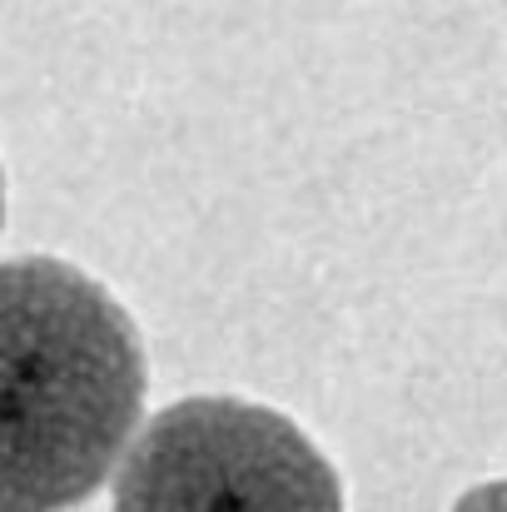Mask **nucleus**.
<instances>
[{"label": "nucleus", "instance_id": "obj_1", "mask_svg": "<svg viewBox=\"0 0 507 512\" xmlns=\"http://www.w3.org/2000/svg\"><path fill=\"white\" fill-rule=\"evenodd\" d=\"M145 408L135 319L65 259L0 264V512L85 503Z\"/></svg>", "mask_w": 507, "mask_h": 512}, {"label": "nucleus", "instance_id": "obj_2", "mask_svg": "<svg viewBox=\"0 0 507 512\" xmlns=\"http://www.w3.org/2000/svg\"><path fill=\"white\" fill-rule=\"evenodd\" d=\"M115 512H343L334 463L244 398L160 408L115 473Z\"/></svg>", "mask_w": 507, "mask_h": 512}, {"label": "nucleus", "instance_id": "obj_3", "mask_svg": "<svg viewBox=\"0 0 507 512\" xmlns=\"http://www.w3.org/2000/svg\"><path fill=\"white\" fill-rule=\"evenodd\" d=\"M453 512H507V478L503 483H483V488L463 493Z\"/></svg>", "mask_w": 507, "mask_h": 512}, {"label": "nucleus", "instance_id": "obj_4", "mask_svg": "<svg viewBox=\"0 0 507 512\" xmlns=\"http://www.w3.org/2000/svg\"><path fill=\"white\" fill-rule=\"evenodd\" d=\"M0 224H5V179H0Z\"/></svg>", "mask_w": 507, "mask_h": 512}]
</instances>
